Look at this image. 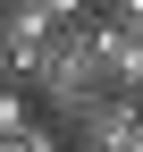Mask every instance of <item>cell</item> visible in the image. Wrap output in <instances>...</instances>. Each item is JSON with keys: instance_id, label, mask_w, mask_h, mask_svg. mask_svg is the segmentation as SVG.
<instances>
[{"instance_id": "7a4b0ae2", "label": "cell", "mask_w": 143, "mask_h": 152, "mask_svg": "<svg viewBox=\"0 0 143 152\" xmlns=\"http://www.w3.org/2000/svg\"><path fill=\"white\" fill-rule=\"evenodd\" d=\"M126 135H143V102H126V93H110V102L76 110V118L59 127V144H67V152H118Z\"/></svg>"}, {"instance_id": "3957f363", "label": "cell", "mask_w": 143, "mask_h": 152, "mask_svg": "<svg viewBox=\"0 0 143 152\" xmlns=\"http://www.w3.org/2000/svg\"><path fill=\"white\" fill-rule=\"evenodd\" d=\"M34 102H25V85H0V144H17V135H34Z\"/></svg>"}, {"instance_id": "6da1fadb", "label": "cell", "mask_w": 143, "mask_h": 152, "mask_svg": "<svg viewBox=\"0 0 143 152\" xmlns=\"http://www.w3.org/2000/svg\"><path fill=\"white\" fill-rule=\"evenodd\" d=\"M34 93H42V127H67L76 110H93V102L118 93V85H110V59H101V34H93V9H76V26L42 51Z\"/></svg>"}]
</instances>
